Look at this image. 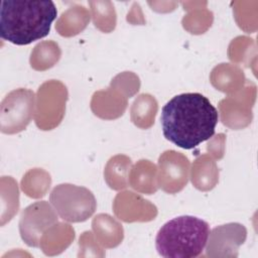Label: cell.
Masks as SVG:
<instances>
[{"mask_svg":"<svg viewBox=\"0 0 258 258\" xmlns=\"http://www.w3.org/2000/svg\"><path fill=\"white\" fill-rule=\"evenodd\" d=\"M218 110L200 93L171 98L161 110L160 124L165 139L183 149H192L215 134Z\"/></svg>","mask_w":258,"mask_h":258,"instance_id":"cell-1","label":"cell"},{"mask_svg":"<svg viewBox=\"0 0 258 258\" xmlns=\"http://www.w3.org/2000/svg\"><path fill=\"white\" fill-rule=\"evenodd\" d=\"M57 9L51 0H4L0 7V37L27 45L48 35Z\"/></svg>","mask_w":258,"mask_h":258,"instance_id":"cell-2","label":"cell"},{"mask_svg":"<svg viewBox=\"0 0 258 258\" xmlns=\"http://www.w3.org/2000/svg\"><path fill=\"white\" fill-rule=\"evenodd\" d=\"M210 235L209 224L194 216H179L157 232L155 247L165 258H195L202 255Z\"/></svg>","mask_w":258,"mask_h":258,"instance_id":"cell-3","label":"cell"},{"mask_svg":"<svg viewBox=\"0 0 258 258\" xmlns=\"http://www.w3.org/2000/svg\"><path fill=\"white\" fill-rule=\"evenodd\" d=\"M49 202L58 217L69 223L88 220L97 208L95 196L89 188L71 183L54 186L50 191Z\"/></svg>","mask_w":258,"mask_h":258,"instance_id":"cell-4","label":"cell"},{"mask_svg":"<svg viewBox=\"0 0 258 258\" xmlns=\"http://www.w3.org/2000/svg\"><path fill=\"white\" fill-rule=\"evenodd\" d=\"M57 214L51 204L41 201L28 206L21 214L19 232L22 240L30 247H39L41 235L58 223Z\"/></svg>","mask_w":258,"mask_h":258,"instance_id":"cell-5","label":"cell"},{"mask_svg":"<svg viewBox=\"0 0 258 258\" xmlns=\"http://www.w3.org/2000/svg\"><path fill=\"white\" fill-rule=\"evenodd\" d=\"M34 93L26 89H18L9 93L1 104V121H8L4 133L22 130L29 123L34 108Z\"/></svg>","mask_w":258,"mask_h":258,"instance_id":"cell-6","label":"cell"},{"mask_svg":"<svg viewBox=\"0 0 258 258\" xmlns=\"http://www.w3.org/2000/svg\"><path fill=\"white\" fill-rule=\"evenodd\" d=\"M246 236V228L238 223L216 227L209 235L207 256L237 257L238 248L245 242Z\"/></svg>","mask_w":258,"mask_h":258,"instance_id":"cell-7","label":"cell"}]
</instances>
